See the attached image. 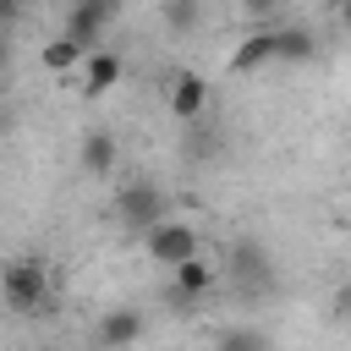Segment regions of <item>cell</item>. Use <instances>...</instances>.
<instances>
[{
  "instance_id": "cell-1",
  "label": "cell",
  "mask_w": 351,
  "mask_h": 351,
  "mask_svg": "<svg viewBox=\"0 0 351 351\" xmlns=\"http://www.w3.org/2000/svg\"><path fill=\"white\" fill-rule=\"evenodd\" d=\"M49 296H55V280H49V263L44 258H11L0 269V302L11 313H22V318L27 313H44Z\"/></svg>"
},
{
  "instance_id": "cell-2",
  "label": "cell",
  "mask_w": 351,
  "mask_h": 351,
  "mask_svg": "<svg viewBox=\"0 0 351 351\" xmlns=\"http://www.w3.org/2000/svg\"><path fill=\"white\" fill-rule=\"evenodd\" d=\"M143 252H148V263L176 269L181 258H192V252H197V225H192V219H181V214H165V219H154V225L143 230Z\"/></svg>"
},
{
  "instance_id": "cell-3",
  "label": "cell",
  "mask_w": 351,
  "mask_h": 351,
  "mask_svg": "<svg viewBox=\"0 0 351 351\" xmlns=\"http://www.w3.org/2000/svg\"><path fill=\"white\" fill-rule=\"evenodd\" d=\"M115 214H121V225L148 230L154 219H165V214H170V197H165V186H159V181L132 176V181L121 186V197H115Z\"/></svg>"
},
{
  "instance_id": "cell-4",
  "label": "cell",
  "mask_w": 351,
  "mask_h": 351,
  "mask_svg": "<svg viewBox=\"0 0 351 351\" xmlns=\"http://www.w3.org/2000/svg\"><path fill=\"white\" fill-rule=\"evenodd\" d=\"M165 110H170L176 121H197V115L208 110V77L192 71V66H176V71L165 77Z\"/></svg>"
},
{
  "instance_id": "cell-5",
  "label": "cell",
  "mask_w": 351,
  "mask_h": 351,
  "mask_svg": "<svg viewBox=\"0 0 351 351\" xmlns=\"http://www.w3.org/2000/svg\"><path fill=\"white\" fill-rule=\"evenodd\" d=\"M115 159H121L115 137H110L104 126H88V132H82V143H77V165H82V176L104 181V176H115Z\"/></svg>"
},
{
  "instance_id": "cell-6",
  "label": "cell",
  "mask_w": 351,
  "mask_h": 351,
  "mask_svg": "<svg viewBox=\"0 0 351 351\" xmlns=\"http://www.w3.org/2000/svg\"><path fill=\"white\" fill-rule=\"evenodd\" d=\"M170 274H176V296H186V302H203V296H208V291H214V285L225 280V269H219V263H208L203 252L181 258V263H176Z\"/></svg>"
},
{
  "instance_id": "cell-7",
  "label": "cell",
  "mask_w": 351,
  "mask_h": 351,
  "mask_svg": "<svg viewBox=\"0 0 351 351\" xmlns=\"http://www.w3.org/2000/svg\"><path fill=\"white\" fill-rule=\"evenodd\" d=\"M121 71H126V66H121V55H115V49H99V44H93L77 77H82V93H88V99H104V93H115Z\"/></svg>"
},
{
  "instance_id": "cell-8",
  "label": "cell",
  "mask_w": 351,
  "mask_h": 351,
  "mask_svg": "<svg viewBox=\"0 0 351 351\" xmlns=\"http://www.w3.org/2000/svg\"><path fill=\"white\" fill-rule=\"evenodd\" d=\"M274 60H280V49H274V27H252V33L230 49V71H236V77L263 71V66H274Z\"/></svg>"
},
{
  "instance_id": "cell-9",
  "label": "cell",
  "mask_w": 351,
  "mask_h": 351,
  "mask_svg": "<svg viewBox=\"0 0 351 351\" xmlns=\"http://www.w3.org/2000/svg\"><path fill=\"white\" fill-rule=\"evenodd\" d=\"M38 60H44V71H49V77H71V71H82L88 44H82V38H71V33H55V38L38 49Z\"/></svg>"
},
{
  "instance_id": "cell-10",
  "label": "cell",
  "mask_w": 351,
  "mask_h": 351,
  "mask_svg": "<svg viewBox=\"0 0 351 351\" xmlns=\"http://www.w3.org/2000/svg\"><path fill=\"white\" fill-rule=\"evenodd\" d=\"M93 340L99 346H132V340H143V313L137 307H110L93 324Z\"/></svg>"
},
{
  "instance_id": "cell-11",
  "label": "cell",
  "mask_w": 351,
  "mask_h": 351,
  "mask_svg": "<svg viewBox=\"0 0 351 351\" xmlns=\"http://www.w3.org/2000/svg\"><path fill=\"white\" fill-rule=\"evenodd\" d=\"M110 11H115V5H104V0H77V5H71V16H66V33H71V38H82V44L93 49V44H99V33H104V22H110Z\"/></svg>"
},
{
  "instance_id": "cell-12",
  "label": "cell",
  "mask_w": 351,
  "mask_h": 351,
  "mask_svg": "<svg viewBox=\"0 0 351 351\" xmlns=\"http://www.w3.org/2000/svg\"><path fill=\"white\" fill-rule=\"evenodd\" d=\"M225 274H236V280H247V285H263L269 280V252L258 247V241H236L230 247V263H219Z\"/></svg>"
},
{
  "instance_id": "cell-13",
  "label": "cell",
  "mask_w": 351,
  "mask_h": 351,
  "mask_svg": "<svg viewBox=\"0 0 351 351\" xmlns=\"http://www.w3.org/2000/svg\"><path fill=\"white\" fill-rule=\"evenodd\" d=\"M274 49H280V60L302 66V60H313V55H318V38H313L307 27H274Z\"/></svg>"
},
{
  "instance_id": "cell-14",
  "label": "cell",
  "mask_w": 351,
  "mask_h": 351,
  "mask_svg": "<svg viewBox=\"0 0 351 351\" xmlns=\"http://www.w3.org/2000/svg\"><path fill=\"white\" fill-rule=\"evenodd\" d=\"M159 22H165L170 33H197L203 0H159Z\"/></svg>"
},
{
  "instance_id": "cell-15",
  "label": "cell",
  "mask_w": 351,
  "mask_h": 351,
  "mask_svg": "<svg viewBox=\"0 0 351 351\" xmlns=\"http://www.w3.org/2000/svg\"><path fill=\"white\" fill-rule=\"evenodd\" d=\"M219 346H263V329H219Z\"/></svg>"
},
{
  "instance_id": "cell-16",
  "label": "cell",
  "mask_w": 351,
  "mask_h": 351,
  "mask_svg": "<svg viewBox=\"0 0 351 351\" xmlns=\"http://www.w3.org/2000/svg\"><path fill=\"white\" fill-rule=\"evenodd\" d=\"M329 307H335V318H340V324H351V280H340V285H335Z\"/></svg>"
},
{
  "instance_id": "cell-17",
  "label": "cell",
  "mask_w": 351,
  "mask_h": 351,
  "mask_svg": "<svg viewBox=\"0 0 351 351\" xmlns=\"http://www.w3.org/2000/svg\"><path fill=\"white\" fill-rule=\"evenodd\" d=\"M236 5H241V16H252V22H263V16H274V11L285 5V0H236Z\"/></svg>"
},
{
  "instance_id": "cell-18",
  "label": "cell",
  "mask_w": 351,
  "mask_h": 351,
  "mask_svg": "<svg viewBox=\"0 0 351 351\" xmlns=\"http://www.w3.org/2000/svg\"><path fill=\"white\" fill-rule=\"evenodd\" d=\"M16 16H22V0H0V27H16Z\"/></svg>"
},
{
  "instance_id": "cell-19",
  "label": "cell",
  "mask_w": 351,
  "mask_h": 351,
  "mask_svg": "<svg viewBox=\"0 0 351 351\" xmlns=\"http://www.w3.org/2000/svg\"><path fill=\"white\" fill-rule=\"evenodd\" d=\"M11 66V27H0V71Z\"/></svg>"
},
{
  "instance_id": "cell-20",
  "label": "cell",
  "mask_w": 351,
  "mask_h": 351,
  "mask_svg": "<svg viewBox=\"0 0 351 351\" xmlns=\"http://www.w3.org/2000/svg\"><path fill=\"white\" fill-rule=\"evenodd\" d=\"M11 126H16V115H11V110H5V104H0V137H5V132H11Z\"/></svg>"
},
{
  "instance_id": "cell-21",
  "label": "cell",
  "mask_w": 351,
  "mask_h": 351,
  "mask_svg": "<svg viewBox=\"0 0 351 351\" xmlns=\"http://www.w3.org/2000/svg\"><path fill=\"white\" fill-rule=\"evenodd\" d=\"M335 11H340V22H346V33H351V0H340Z\"/></svg>"
},
{
  "instance_id": "cell-22",
  "label": "cell",
  "mask_w": 351,
  "mask_h": 351,
  "mask_svg": "<svg viewBox=\"0 0 351 351\" xmlns=\"http://www.w3.org/2000/svg\"><path fill=\"white\" fill-rule=\"evenodd\" d=\"M318 5H340V0H318Z\"/></svg>"
},
{
  "instance_id": "cell-23",
  "label": "cell",
  "mask_w": 351,
  "mask_h": 351,
  "mask_svg": "<svg viewBox=\"0 0 351 351\" xmlns=\"http://www.w3.org/2000/svg\"><path fill=\"white\" fill-rule=\"evenodd\" d=\"M104 5H115V0H104Z\"/></svg>"
}]
</instances>
